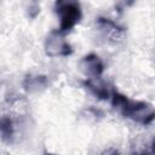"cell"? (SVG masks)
I'll use <instances>...</instances> for the list:
<instances>
[{"mask_svg":"<svg viewBox=\"0 0 155 155\" xmlns=\"http://www.w3.org/2000/svg\"><path fill=\"white\" fill-rule=\"evenodd\" d=\"M110 98H111L113 107L117 109L125 117L131 119L144 126L150 125L154 121L155 113H154L153 104L144 101L130 99L127 96L115 90H113Z\"/></svg>","mask_w":155,"mask_h":155,"instance_id":"1","label":"cell"},{"mask_svg":"<svg viewBox=\"0 0 155 155\" xmlns=\"http://www.w3.org/2000/svg\"><path fill=\"white\" fill-rule=\"evenodd\" d=\"M54 12L59 17V29L62 34L74 29L82 18V8L80 2L73 0H59L54 2Z\"/></svg>","mask_w":155,"mask_h":155,"instance_id":"2","label":"cell"},{"mask_svg":"<svg viewBox=\"0 0 155 155\" xmlns=\"http://www.w3.org/2000/svg\"><path fill=\"white\" fill-rule=\"evenodd\" d=\"M45 53L48 57H68L73 53L71 45L65 40L64 34L59 33L58 30H52L47 34L45 42H44Z\"/></svg>","mask_w":155,"mask_h":155,"instance_id":"3","label":"cell"},{"mask_svg":"<svg viewBox=\"0 0 155 155\" xmlns=\"http://www.w3.org/2000/svg\"><path fill=\"white\" fill-rule=\"evenodd\" d=\"M80 68L88 78H101L104 71V63L98 54L88 53L81 58Z\"/></svg>","mask_w":155,"mask_h":155,"instance_id":"4","label":"cell"},{"mask_svg":"<svg viewBox=\"0 0 155 155\" xmlns=\"http://www.w3.org/2000/svg\"><path fill=\"white\" fill-rule=\"evenodd\" d=\"M84 86L99 99H109L113 92L109 84L101 78H87L84 81Z\"/></svg>","mask_w":155,"mask_h":155,"instance_id":"5","label":"cell"},{"mask_svg":"<svg viewBox=\"0 0 155 155\" xmlns=\"http://www.w3.org/2000/svg\"><path fill=\"white\" fill-rule=\"evenodd\" d=\"M96 24H97L98 29L103 33L104 38L110 39V40H117V39H120L121 35L125 31V28L120 27L117 23H115L110 18L98 17Z\"/></svg>","mask_w":155,"mask_h":155,"instance_id":"6","label":"cell"},{"mask_svg":"<svg viewBox=\"0 0 155 155\" xmlns=\"http://www.w3.org/2000/svg\"><path fill=\"white\" fill-rule=\"evenodd\" d=\"M15 136V124L8 115L0 116V137L4 142L10 143Z\"/></svg>","mask_w":155,"mask_h":155,"instance_id":"7","label":"cell"},{"mask_svg":"<svg viewBox=\"0 0 155 155\" xmlns=\"http://www.w3.org/2000/svg\"><path fill=\"white\" fill-rule=\"evenodd\" d=\"M47 86V78L44 75H28L23 81V87L29 92H36Z\"/></svg>","mask_w":155,"mask_h":155,"instance_id":"8","label":"cell"},{"mask_svg":"<svg viewBox=\"0 0 155 155\" xmlns=\"http://www.w3.org/2000/svg\"><path fill=\"white\" fill-rule=\"evenodd\" d=\"M39 12H40V6L38 5V4H31L30 6H29V17H31V18H35L38 15H39Z\"/></svg>","mask_w":155,"mask_h":155,"instance_id":"9","label":"cell"},{"mask_svg":"<svg viewBox=\"0 0 155 155\" xmlns=\"http://www.w3.org/2000/svg\"><path fill=\"white\" fill-rule=\"evenodd\" d=\"M132 155H153V149H150V150H148V149L136 150V151H133Z\"/></svg>","mask_w":155,"mask_h":155,"instance_id":"10","label":"cell"},{"mask_svg":"<svg viewBox=\"0 0 155 155\" xmlns=\"http://www.w3.org/2000/svg\"><path fill=\"white\" fill-rule=\"evenodd\" d=\"M108 155H120V153H119L117 150H111V151H110Z\"/></svg>","mask_w":155,"mask_h":155,"instance_id":"11","label":"cell"},{"mask_svg":"<svg viewBox=\"0 0 155 155\" xmlns=\"http://www.w3.org/2000/svg\"><path fill=\"white\" fill-rule=\"evenodd\" d=\"M45 155H56V154H53V153H48V151H46V153H45Z\"/></svg>","mask_w":155,"mask_h":155,"instance_id":"12","label":"cell"}]
</instances>
